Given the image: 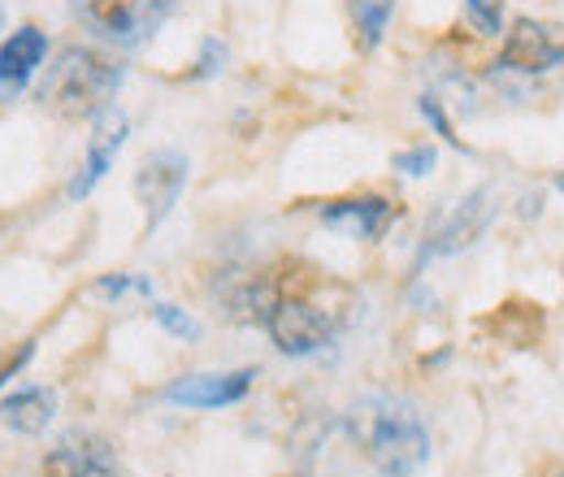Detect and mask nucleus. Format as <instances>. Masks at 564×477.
I'll list each match as a JSON object with an SVG mask.
<instances>
[{
    "instance_id": "nucleus-20",
    "label": "nucleus",
    "mask_w": 564,
    "mask_h": 477,
    "mask_svg": "<svg viewBox=\"0 0 564 477\" xmlns=\"http://www.w3.org/2000/svg\"><path fill=\"white\" fill-rule=\"evenodd\" d=\"M35 356V343H13V347H0V387Z\"/></svg>"
},
{
    "instance_id": "nucleus-14",
    "label": "nucleus",
    "mask_w": 564,
    "mask_h": 477,
    "mask_svg": "<svg viewBox=\"0 0 564 477\" xmlns=\"http://www.w3.org/2000/svg\"><path fill=\"white\" fill-rule=\"evenodd\" d=\"M352 9V22H356V35L365 48H378L382 35H387V22L395 13V0H348Z\"/></svg>"
},
{
    "instance_id": "nucleus-12",
    "label": "nucleus",
    "mask_w": 564,
    "mask_h": 477,
    "mask_svg": "<svg viewBox=\"0 0 564 477\" xmlns=\"http://www.w3.org/2000/svg\"><path fill=\"white\" fill-rule=\"evenodd\" d=\"M44 57H48V35L40 26H18L0 44V105L13 100L31 83V74L44 66Z\"/></svg>"
},
{
    "instance_id": "nucleus-19",
    "label": "nucleus",
    "mask_w": 564,
    "mask_h": 477,
    "mask_svg": "<svg viewBox=\"0 0 564 477\" xmlns=\"http://www.w3.org/2000/svg\"><path fill=\"white\" fill-rule=\"evenodd\" d=\"M96 291H100L105 300H122L127 291L152 295V282H148V278H140V273H109V278H100V282H96Z\"/></svg>"
},
{
    "instance_id": "nucleus-1",
    "label": "nucleus",
    "mask_w": 564,
    "mask_h": 477,
    "mask_svg": "<svg viewBox=\"0 0 564 477\" xmlns=\"http://www.w3.org/2000/svg\"><path fill=\"white\" fill-rule=\"evenodd\" d=\"M348 434L378 477H413L430 460V425L400 395H365L348 412Z\"/></svg>"
},
{
    "instance_id": "nucleus-9",
    "label": "nucleus",
    "mask_w": 564,
    "mask_h": 477,
    "mask_svg": "<svg viewBox=\"0 0 564 477\" xmlns=\"http://www.w3.org/2000/svg\"><path fill=\"white\" fill-rule=\"evenodd\" d=\"M270 339L282 356H313L322 343L330 339V317L304 300H279L270 322H265Z\"/></svg>"
},
{
    "instance_id": "nucleus-3",
    "label": "nucleus",
    "mask_w": 564,
    "mask_h": 477,
    "mask_svg": "<svg viewBox=\"0 0 564 477\" xmlns=\"http://www.w3.org/2000/svg\"><path fill=\"white\" fill-rule=\"evenodd\" d=\"M495 213H499V192H495V187H478V192H469L460 205L443 208V213L430 221V230L422 235V248H417V265H413V270H422V265L438 261V257H456V252L474 248V243L487 235Z\"/></svg>"
},
{
    "instance_id": "nucleus-22",
    "label": "nucleus",
    "mask_w": 564,
    "mask_h": 477,
    "mask_svg": "<svg viewBox=\"0 0 564 477\" xmlns=\"http://www.w3.org/2000/svg\"><path fill=\"white\" fill-rule=\"evenodd\" d=\"M539 208H543L539 196H525V200H521V217H539Z\"/></svg>"
},
{
    "instance_id": "nucleus-15",
    "label": "nucleus",
    "mask_w": 564,
    "mask_h": 477,
    "mask_svg": "<svg viewBox=\"0 0 564 477\" xmlns=\"http://www.w3.org/2000/svg\"><path fill=\"white\" fill-rule=\"evenodd\" d=\"M391 165H395L400 174H409V178H430V174H434V165H438V148H434V143L404 148V152H395V156H391Z\"/></svg>"
},
{
    "instance_id": "nucleus-6",
    "label": "nucleus",
    "mask_w": 564,
    "mask_h": 477,
    "mask_svg": "<svg viewBox=\"0 0 564 477\" xmlns=\"http://www.w3.org/2000/svg\"><path fill=\"white\" fill-rule=\"evenodd\" d=\"M187 170H192L187 156L174 152V148H156V152H148L140 161V170H135V196H140L143 213H148V230H156L174 213L183 187H187Z\"/></svg>"
},
{
    "instance_id": "nucleus-23",
    "label": "nucleus",
    "mask_w": 564,
    "mask_h": 477,
    "mask_svg": "<svg viewBox=\"0 0 564 477\" xmlns=\"http://www.w3.org/2000/svg\"><path fill=\"white\" fill-rule=\"evenodd\" d=\"M286 477H304V474H286Z\"/></svg>"
},
{
    "instance_id": "nucleus-11",
    "label": "nucleus",
    "mask_w": 564,
    "mask_h": 477,
    "mask_svg": "<svg viewBox=\"0 0 564 477\" xmlns=\"http://www.w3.org/2000/svg\"><path fill=\"white\" fill-rule=\"evenodd\" d=\"M317 221L344 239H382V230L395 221V205L382 196H344V200H326L317 205Z\"/></svg>"
},
{
    "instance_id": "nucleus-4",
    "label": "nucleus",
    "mask_w": 564,
    "mask_h": 477,
    "mask_svg": "<svg viewBox=\"0 0 564 477\" xmlns=\"http://www.w3.org/2000/svg\"><path fill=\"white\" fill-rule=\"evenodd\" d=\"M70 4L96 35H105L122 48L148 40L174 9V0H70Z\"/></svg>"
},
{
    "instance_id": "nucleus-18",
    "label": "nucleus",
    "mask_w": 564,
    "mask_h": 477,
    "mask_svg": "<svg viewBox=\"0 0 564 477\" xmlns=\"http://www.w3.org/2000/svg\"><path fill=\"white\" fill-rule=\"evenodd\" d=\"M417 113L425 118V127L434 131V135L443 139V143H452V148H460V139L452 131V122H447V113H443V100L434 96V91H425L422 100H417Z\"/></svg>"
},
{
    "instance_id": "nucleus-13",
    "label": "nucleus",
    "mask_w": 564,
    "mask_h": 477,
    "mask_svg": "<svg viewBox=\"0 0 564 477\" xmlns=\"http://www.w3.org/2000/svg\"><path fill=\"white\" fill-rule=\"evenodd\" d=\"M57 416V395L48 387H18L0 400V425L13 434H44Z\"/></svg>"
},
{
    "instance_id": "nucleus-8",
    "label": "nucleus",
    "mask_w": 564,
    "mask_h": 477,
    "mask_svg": "<svg viewBox=\"0 0 564 477\" xmlns=\"http://www.w3.org/2000/svg\"><path fill=\"white\" fill-rule=\"evenodd\" d=\"M252 369H226V373H187V378H174L161 400L165 404H178V409H230L239 400H248L252 391Z\"/></svg>"
},
{
    "instance_id": "nucleus-5",
    "label": "nucleus",
    "mask_w": 564,
    "mask_h": 477,
    "mask_svg": "<svg viewBox=\"0 0 564 477\" xmlns=\"http://www.w3.org/2000/svg\"><path fill=\"white\" fill-rule=\"evenodd\" d=\"M564 62V26L543 18H517L512 31L503 35L499 66L503 74H547Z\"/></svg>"
},
{
    "instance_id": "nucleus-7",
    "label": "nucleus",
    "mask_w": 564,
    "mask_h": 477,
    "mask_svg": "<svg viewBox=\"0 0 564 477\" xmlns=\"http://www.w3.org/2000/svg\"><path fill=\"white\" fill-rule=\"evenodd\" d=\"M44 477H118V452L91 430H66L40 460Z\"/></svg>"
},
{
    "instance_id": "nucleus-16",
    "label": "nucleus",
    "mask_w": 564,
    "mask_h": 477,
    "mask_svg": "<svg viewBox=\"0 0 564 477\" xmlns=\"http://www.w3.org/2000/svg\"><path fill=\"white\" fill-rule=\"evenodd\" d=\"M465 18L478 35L495 40L503 31V0H465Z\"/></svg>"
},
{
    "instance_id": "nucleus-10",
    "label": "nucleus",
    "mask_w": 564,
    "mask_h": 477,
    "mask_svg": "<svg viewBox=\"0 0 564 477\" xmlns=\"http://www.w3.org/2000/svg\"><path fill=\"white\" fill-rule=\"evenodd\" d=\"M127 135H131L127 113H122L118 105H109V109L96 118V131H91V139H87V161H83L78 174H74L70 200H87V196H91V187L113 170V161H118V152H122Z\"/></svg>"
},
{
    "instance_id": "nucleus-17",
    "label": "nucleus",
    "mask_w": 564,
    "mask_h": 477,
    "mask_svg": "<svg viewBox=\"0 0 564 477\" xmlns=\"http://www.w3.org/2000/svg\"><path fill=\"white\" fill-rule=\"evenodd\" d=\"M152 322H156L161 330H170L174 339H200V326H196L183 308H174V304H152Z\"/></svg>"
},
{
    "instance_id": "nucleus-21",
    "label": "nucleus",
    "mask_w": 564,
    "mask_h": 477,
    "mask_svg": "<svg viewBox=\"0 0 564 477\" xmlns=\"http://www.w3.org/2000/svg\"><path fill=\"white\" fill-rule=\"evenodd\" d=\"M221 62H226V44L221 40H205V53H200V62L192 69V78H213L221 69Z\"/></svg>"
},
{
    "instance_id": "nucleus-2",
    "label": "nucleus",
    "mask_w": 564,
    "mask_h": 477,
    "mask_svg": "<svg viewBox=\"0 0 564 477\" xmlns=\"http://www.w3.org/2000/svg\"><path fill=\"white\" fill-rule=\"evenodd\" d=\"M122 87V66H113L109 57L91 53V48H62L53 57V66L44 69L40 83V105L53 109L57 118L78 122V118H100L113 96Z\"/></svg>"
}]
</instances>
